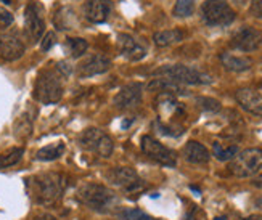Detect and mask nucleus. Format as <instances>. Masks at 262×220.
<instances>
[{
  "mask_svg": "<svg viewBox=\"0 0 262 220\" xmlns=\"http://www.w3.org/2000/svg\"><path fill=\"white\" fill-rule=\"evenodd\" d=\"M229 170L238 179L254 177L262 170V151L259 148H248L230 161Z\"/></svg>",
  "mask_w": 262,
  "mask_h": 220,
  "instance_id": "nucleus-5",
  "label": "nucleus"
},
{
  "mask_svg": "<svg viewBox=\"0 0 262 220\" xmlns=\"http://www.w3.org/2000/svg\"><path fill=\"white\" fill-rule=\"evenodd\" d=\"M212 153L214 158L219 161H232L238 155V146L230 145V146H224L222 143H212Z\"/></svg>",
  "mask_w": 262,
  "mask_h": 220,
  "instance_id": "nucleus-25",
  "label": "nucleus"
},
{
  "mask_svg": "<svg viewBox=\"0 0 262 220\" xmlns=\"http://www.w3.org/2000/svg\"><path fill=\"white\" fill-rule=\"evenodd\" d=\"M64 149H66V146L61 142L47 145V146L40 148L39 151L36 153V159L37 161H55V159H58V158L63 156Z\"/></svg>",
  "mask_w": 262,
  "mask_h": 220,
  "instance_id": "nucleus-23",
  "label": "nucleus"
},
{
  "mask_svg": "<svg viewBox=\"0 0 262 220\" xmlns=\"http://www.w3.org/2000/svg\"><path fill=\"white\" fill-rule=\"evenodd\" d=\"M214 220H225V218H224V217H215Z\"/></svg>",
  "mask_w": 262,
  "mask_h": 220,
  "instance_id": "nucleus-38",
  "label": "nucleus"
},
{
  "mask_svg": "<svg viewBox=\"0 0 262 220\" xmlns=\"http://www.w3.org/2000/svg\"><path fill=\"white\" fill-rule=\"evenodd\" d=\"M256 207H257V209H262V198H259V200H256Z\"/></svg>",
  "mask_w": 262,
  "mask_h": 220,
  "instance_id": "nucleus-37",
  "label": "nucleus"
},
{
  "mask_svg": "<svg viewBox=\"0 0 262 220\" xmlns=\"http://www.w3.org/2000/svg\"><path fill=\"white\" fill-rule=\"evenodd\" d=\"M28 182L32 200L45 206L58 201L66 188V179L58 172H43Z\"/></svg>",
  "mask_w": 262,
  "mask_h": 220,
  "instance_id": "nucleus-1",
  "label": "nucleus"
},
{
  "mask_svg": "<svg viewBox=\"0 0 262 220\" xmlns=\"http://www.w3.org/2000/svg\"><path fill=\"white\" fill-rule=\"evenodd\" d=\"M61 74L56 69H45L42 71L34 85V98L42 105H55L63 97V80Z\"/></svg>",
  "mask_w": 262,
  "mask_h": 220,
  "instance_id": "nucleus-3",
  "label": "nucleus"
},
{
  "mask_svg": "<svg viewBox=\"0 0 262 220\" xmlns=\"http://www.w3.org/2000/svg\"><path fill=\"white\" fill-rule=\"evenodd\" d=\"M153 40L158 47H169V45L179 43L184 40V32L180 29H167V31H159L153 36Z\"/></svg>",
  "mask_w": 262,
  "mask_h": 220,
  "instance_id": "nucleus-22",
  "label": "nucleus"
},
{
  "mask_svg": "<svg viewBox=\"0 0 262 220\" xmlns=\"http://www.w3.org/2000/svg\"><path fill=\"white\" fill-rule=\"evenodd\" d=\"M89 49V43L85 39H81V37H70L66 40V50L70 53L73 58H79L82 56Z\"/></svg>",
  "mask_w": 262,
  "mask_h": 220,
  "instance_id": "nucleus-26",
  "label": "nucleus"
},
{
  "mask_svg": "<svg viewBox=\"0 0 262 220\" xmlns=\"http://www.w3.org/2000/svg\"><path fill=\"white\" fill-rule=\"evenodd\" d=\"M243 220H262V215H249Z\"/></svg>",
  "mask_w": 262,
  "mask_h": 220,
  "instance_id": "nucleus-36",
  "label": "nucleus"
},
{
  "mask_svg": "<svg viewBox=\"0 0 262 220\" xmlns=\"http://www.w3.org/2000/svg\"><path fill=\"white\" fill-rule=\"evenodd\" d=\"M196 103L203 111H208V113H217L221 109V103L214 98L200 97V98H196Z\"/></svg>",
  "mask_w": 262,
  "mask_h": 220,
  "instance_id": "nucleus-29",
  "label": "nucleus"
},
{
  "mask_svg": "<svg viewBox=\"0 0 262 220\" xmlns=\"http://www.w3.org/2000/svg\"><path fill=\"white\" fill-rule=\"evenodd\" d=\"M201 18L208 26H229L235 19V11L224 0H206L201 5Z\"/></svg>",
  "mask_w": 262,
  "mask_h": 220,
  "instance_id": "nucleus-6",
  "label": "nucleus"
},
{
  "mask_svg": "<svg viewBox=\"0 0 262 220\" xmlns=\"http://www.w3.org/2000/svg\"><path fill=\"white\" fill-rule=\"evenodd\" d=\"M262 45V32L254 28H242L230 39V47L240 52H254Z\"/></svg>",
  "mask_w": 262,
  "mask_h": 220,
  "instance_id": "nucleus-10",
  "label": "nucleus"
},
{
  "mask_svg": "<svg viewBox=\"0 0 262 220\" xmlns=\"http://www.w3.org/2000/svg\"><path fill=\"white\" fill-rule=\"evenodd\" d=\"M13 23V15L10 13L8 10H5L4 7H0V26L7 28Z\"/></svg>",
  "mask_w": 262,
  "mask_h": 220,
  "instance_id": "nucleus-31",
  "label": "nucleus"
},
{
  "mask_svg": "<svg viewBox=\"0 0 262 220\" xmlns=\"http://www.w3.org/2000/svg\"><path fill=\"white\" fill-rule=\"evenodd\" d=\"M31 129H32V122L25 114V116H21L15 124V135L18 138H26L28 135H31Z\"/></svg>",
  "mask_w": 262,
  "mask_h": 220,
  "instance_id": "nucleus-28",
  "label": "nucleus"
},
{
  "mask_svg": "<svg viewBox=\"0 0 262 220\" xmlns=\"http://www.w3.org/2000/svg\"><path fill=\"white\" fill-rule=\"evenodd\" d=\"M253 185H254L256 188H260V190H262V172L257 173V175L253 179Z\"/></svg>",
  "mask_w": 262,
  "mask_h": 220,
  "instance_id": "nucleus-34",
  "label": "nucleus"
},
{
  "mask_svg": "<svg viewBox=\"0 0 262 220\" xmlns=\"http://www.w3.org/2000/svg\"><path fill=\"white\" fill-rule=\"evenodd\" d=\"M153 76H159L163 79L174 80L177 84H188V85H204L211 84V76L204 74L195 68L184 66V64H167L158 68L156 71L151 73Z\"/></svg>",
  "mask_w": 262,
  "mask_h": 220,
  "instance_id": "nucleus-4",
  "label": "nucleus"
},
{
  "mask_svg": "<svg viewBox=\"0 0 262 220\" xmlns=\"http://www.w3.org/2000/svg\"><path fill=\"white\" fill-rule=\"evenodd\" d=\"M115 106L122 111H129L137 108L142 103V85L140 84H127L124 85L113 100Z\"/></svg>",
  "mask_w": 262,
  "mask_h": 220,
  "instance_id": "nucleus-14",
  "label": "nucleus"
},
{
  "mask_svg": "<svg viewBox=\"0 0 262 220\" xmlns=\"http://www.w3.org/2000/svg\"><path fill=\"white\" fill-rule=\"evenodd\" d=\"M23 155H25V148H21V146L10 148L8 151H5L4 155H0V170L18 164L21 161V158H23Z\"/></svg>",
  "mask_w": 262,
  "mask_h": 220,
  "instance_id": "nucleus-24",
  "label": "nucleus"
},
{
  "mask_svg": "<svg viewBox=\"0 0 262 220\" xmlns=\"http://www.w3.org/2000/svg\"><path fill=\"white\" fill-rule=\"evenodd\" d=\"M249 13H251L254 18L262 19V0H253L251 7H249Z\"/></svg>",
  "mask_w": 262,
  "mask_h": 220,
  "instance_id": "nucleus-32",
  "label": "nucleus"
},
{
  "mask_svg": "<svg viewBox=\"0 0 262 220\" xmlns=\"http://www.w3.org/2000/svg\"><path fill=\"white\" fill-rule=\"evenodd\" d=\"M53 25L56 29L60 31H68V29H74L79 25V19L76 11L71 7H61L55 11L53 15Z\"/></svg>",
  "mask_w": 262,
  "mask_h": 220,
  "instance_id": "nucleus-18",
  "label": "nucleus"
},
{
  "mask_svg": "<svg viewBox=\"0 0 262 220\" xmlns=\"http://www.w3.org/2000/svg\"><path fill=\"white\" fill-rule=\"evenodd\" d=\"M39 220H56L53 215H49V214H43V215H40L39 217Z\"/></svg>",
  "mask_w": 262,
  "mask_h": 220,
  "instance_id": "nucleus-35",
  "label": "nucleus"
},
{
  "mask_svg": "<svg viewBox=\"0 0 262 220\" xmlns=\"http://www.w3.org/2000/svg\"><path fill=\"white\" fill-rule=\"evenodd\" d=\"M122 220H158L140 209H127L122 212Z\"/></svg>",
  "mask_w": 262,
  "mask_h": 220,
  "instance_id": "nucleus-30",
  "label": "nucleus"
},
{
  "mask_svg": "<svg viewBox=\"0 0 262 220\" xmlns=\"http://www.w3.org/2000/svg\"><path fill=\"white\" fill-rule=\"evenodd\" d=\"M2 2H4V4H7V5H8V4H10V0H2Z\"/></svg>",
  "mask_w": 262,
  "mask_h": 220,
  "instance_id": "nucleus-39",
  "label": "nucleus"
},
{
  "mask_svg": "<svg viewBox=\"0 0 262 220\" xmlns=\"http://www.w3.org/2000/svg\"><path fill=\"white\" fill-rule=\"evenodd\" d=\"M81 145L89 149V151L95 153L100 158H110L113 149H115V143H113L111 137H108L103 130L90 127L82 135H81Z\"/></svg>",
  "mask_w": 262,
  "mask_h": 220,
  "instance_id": "nucleus-8",
  "label": "nucleus"
},
{
  "mask_svg": "<svg viewBox=\"0 0 262 220\" xmlns=\"http://www.w3.org/2000/svg\"><path fill=\"white\" fill-rule=\"evenodd\" d=\"M148 89L151 92H158V94H161V95H170V97L187 94V90L180 84L174 82V80H169V79H163V77L151 80V82L148 84Z\"/></svg>",
  "mask_w": 262,
  "mask_h": 220,
  "instance_id": "nucleus-20",
  "label": "nucleus"
},
{
  "mask_svg": "<svg viewBox=\"0 0 262 220\" xmlns=\"http://www.w3.org/2000/svg\"><path fill=\"white\" fill-rule=\"evenodd\" d=\"M118 52L129 61H140L145 56V49L129 34H119L116 40Z\"/></svg>",
  "mask_w": 262,
  "mask_h": 220,
  "instance_id": "nucleus-15",
  "label": "nucleus"
},
{
  "mask_svg": "<svg viewBox=\"0 0 262 220\" xmlns=\"http://www.w3.org/2000/svg\"><path fill=\"white\" fill-rule=\"evenodd\" d=\"M235 98L245 111L262 118V95L251 89H240L235 94Z\"/></svg>",
  "mask_w": 262,
  "mask_h": 220,
  "instance_id": "nucleus-16",
  "label": "nucleus"
},
{
  "mask_svg": "<svg viewBox=\"0 0 262 220\" xmlns=\"http://www.w3.org/2000/svg\"><path fill=\"white\" fill-rule=\"evenodd\" d=\"M110 68H111V61L105 55L94 53V55H89L85 60H82L81 64L77 66V76L81 79L94 77V76L106 73Z\"/></svg>",
  "mask_w": 262,
  "mask_h": 220,
  "instance_id": "nucleus-13",
  "label": "nucleus"
},
{
  "mask_svg": "<svg viewBox=\"0 0 262 220\" xmlns=\"http://www.w3.org/2000/svg\"><path fill=\"white\" fill-rule=\"evenodd\" d=\"M184 158L191 164H206L211 158V155L204 145H201L200 142L191 140L184 148Z\"/></svg>",
  "mask_w": 262,
  "mask_h": 220,
  "instance_id": "nucleus-19",
  "label": "nucleus"
},
{
  "mask_svg": "<svg viewBox=\"0 0 262 220\" xmlns=\"http://www.w3.org/2000/svg\"><path fill=\"white\" fill-rule=\"evenodd\" d=\"M110 0H85L84 4L85 18L92 23H105L110 16Z\"/></svg>",
  "mask_w": 262,
  "mask_h": 220,
  "instance_id": "nucleus-17",
  "label": "nucleus"
},
{
  "mask_svg": "<svg viewBox=\"0 0 262 220\" xmlns=\"http://www.w3.org/2000/svg\"><path fill=\"white\" fill-rule=\"evenodd\" d=\"M25 43L16 32L0 34V58L4 61H16L25 55Z\"/></svg>",
  "mask_w": 262,
  "mask_h": 220,
  "instance_id": "nucleus-12",
  "label": "nucleus"
},
{
  "mask_svg": "<svg viewBox=\"0 0 262 220\" xmlns=\"http://www.w3.org/2000/svg\"><path fill=\"white\" fill-rule=\"evenodd\" d=\"M25 28L28 37L32 42H37L45 31V23L42 16V7L37 2H31L25 11Z\"/></svg>",
  "mask_w": 262,
  "mask_h": 220,
  "instance_id": "nucleus-11",
  "label": "nucleus"
},
{
  "mask_svg": "<svg viewBox=\"0 0 262 220\" xmlns=\"http://www.w3.org/2000/svg\"><path fill=\"white\" fill-rule=\"evenodd\" d=\"M111 185L121 188L126 193H139L145 188L142 177L130 167H115L106 173Z\"/></svg>",
  "mask_w": 262,
  "mask_h": 220,
  "instance_id": "nucleus-9",
  "label": "nucleus"
},
{
  "mask_svg": "<svg viewBox=\"0 0 262 220\" xmlns=\"http://www.w3.org/2000/svg\"><path fill=\"white\" fill-rule=\"evenodd\" d=\"M221 61H222L224 68L229 69V71H232V73H243V71H248V69L253 66L251 58L233 55V53H222Z\"/></svg>",
  "mask_w": 262,
  "mask_h": 220,
  "instance_id": "nucleus-21",
  "label": "nucleus"
},
{
  "mask_svg": "<svg viewBox=\"0 0 262 220\" xmlns=\"http://www.w3.org/2000/svg\"><path fill=\"white\" fill-rule=\"evenodd\" d=\"M193 10H195V2L193 0H177L172 13L177 18H187L193 15Z\"/></svg>",
  "mask_w": 262,
  "mask_h": 220,
  "instance_id": "nucleus-27",
  "label": "nucleus"
},
{
  "mask_svg": "<svg viewBox=\"0 0 262 220\" xmlns=\"http://www.w3.org/2000/svg\"><path fill=\"white\" fill-rule=\"evenodd\" d=\"M77 200L90 211L98 214H110L118 207V194L101 183H84L77 190Z\"/></svg>",
  "mask_w": 262,
  "mask_h": 220,
  "instance_id": "nucleus-2",
  "label": "nucleus"
},
{
  "mask_svg": "<svg viewBox=\"0 0 262 220\" xmlns=\"http://www.w3.org/2000/svg\"><path fill=\"white\" fill-rule=\"evenodd\" d=\"M53 43H55V34L53 32H47V36L42 39V50L43 52L50 50Z\"/></svg>",
  "mask_w": 262,
  "mask_h": 220,
  "instance_id": "nucleus-33",
  "label": "nucleus"
},
{
  "mask_svg": "<svg viewBox=\"0 0 262 220\" xmlns=\"http://www.w3.org/2000/svg\"><path fill=\"white\" fill-rule=\"evenodd\" d=\"M142 151L146 158H150L155 163L166 166V167H176L177 164V156L170 148H167L166 145H163L161 142H158L156 138L145 135L142 137Z\"/></svg>",
  "mask_w": 262,
  "mask_h": 220,
  "instance_id": "nucleus-7",
  "label": "nucleus"
}]
</instances>
